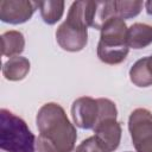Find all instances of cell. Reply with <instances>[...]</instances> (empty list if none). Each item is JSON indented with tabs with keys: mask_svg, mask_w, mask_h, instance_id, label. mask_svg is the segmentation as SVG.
Masks as SVG:
<instances>
[{
	"mask_svg": "<svg viewBox=\"0 0 152 152\" xmlns=\"http://www.w3.org/2000/svg\"><path fill=\"white\" fill-rule=\"evenodd\" d=\"M39 135L37 152H71L75 150L77 132L63 107L56 102L43 104L36 116Z\"/></svg>",
	"mask_w": 152,
	"mask_h": 152,
	"instance_id": "6da1fadb",
	"label": "cell"
},
{
	"mask_svg": "<svg viewBox=\"0 0 152 152\" xmlns=\"http://www.w3.org/2000/svg\"><path fill=\"white\" fill-rule=\"evenodd\" d=\"M90 1H74L68 11L66 19L56 30L58 45L69 52H77L88 43Z\"/></svg>",
	"mask_w": 152,
	"mask_h": 152,
	"instance_id": "7a4b0ae2",
	"label": "cell"
},
{
	"mask_svg": "<svg viewBox=\"0 0 152 152\" xmlns=\"http://www.w3.org/2000/svg\"><path fill=\"white\" fill-rule=\"evenodd\" d=\"M127 25L124 19L113 17L102 26L97 44V57L106 64H120L128 55Z\"/></svg>",
	"mask_w": 152,
	"mask_h": 152,
	"instance_id": "3957f363",
	"label": "cell"
},
{
	"mask_svg": "<svg viewBox=\"0 0 152 152\" xmlns=\"http://www.w3.org/2000/svg\"><path fill=\"white\" fill-rule=\"evenodd\" d=\"M0 147L5 152H36V137L14 113L0 110Z\"/></svg>",
	"mask_w": 152,
	"mask_h": 152,
	"instance_id": "277c9868",
	"label": "cell"
},
{
	"mask_svg": "<svg viewBox=\"0 0 152 152\" xmlns=\"http://www.w3.org/2000/svg\"><path fill=\"white\" fill-rule=\"evenodd\" d=\"M71 116L77 127L82 129H94V127L104 119H116L118 109L115 103L109 99L82 96L72 102Z\"/></svg>",
	"mask_w": 152,
	"mask_h": 152,
	"instance_id": "5b68a950",
	"label": "cell"
},
{
	"mask_svg": "<svg viewBox=\"0 0 152 152\" xmlns=\"http://www.w3.org/2000/svg\"><path fill=\"white\" fill-rule=\"evenodd\" d=\"M128 131L135 152H152V113L148 109L137 108L131 113Z\"/></svg>",
	"mask_w": 152,
	"mask_h": 152,
	"instance_id": "8992f818",
	"label": "cell"
},
{
	"mask_svg": "<svg viewBox=\"0 0 152 152\" xmlns=\"http://www.w3.org/2000/svg\"><path fill=\"white\" fill-rule=\"evenodd\" d=\"M38 2L30 0H2L0 1V19L4 23L18 25L31 19Z\"/></svg>",
	"mask_w": 152,
	"mask_h": 152,
	"instance_id": "52a82bcc",
	"label": "cell"
},
{
	"mask_svg": "<svg viewBox=\"0 0 152 152\" xmlns=\"http://www.w3.org/2000/svg\"><path fill=\"white\" fill-rule=\"evenodd\" d=\"M93 131L95 133L94 137L108 152H113L119 147L122 129L120 122H118L116 119H104L99 122Z\"/></svg>",
	"mask_w": 152,
	"mask_h": 152,
	"instance_id": "ba28073f",
	"label": "cell"
},
{
	"mask_svg": "<svg viewBox=\"0 0 152 152\" xmlns=\"http://www.w3.org/2000/svg\"><path fill=\"white\" fill-rule=\"evenodd\" d=\"M118 17L114 1H90L89 10V26L101 30L106 21L110 18Z\"/></svg>",
	"mask_w": 152,
	"mask_h": 152,
	"instance_id": "9c48e42d",
	"label": "cell"
},
{
	"mask_svg": "<svg viewBox=\"0 0 152 152\" xmlns=\"http://www.w3.org/2000/svg\"><path fill=\"white\" fill-rule=\"evenodd\" d=\"M128 48L140 50L152 44V25L145 23H135L127 30Z\"/></svg>",
	"mask_w": 152,
	"mask_h": 152,
	"instance_id": "30bf717a",
	"label": "cell"
},
{
	"mask_svg": "<svg viewBox=\"0 0 152 152\" xmlns=\"http://www.w3.org/2000/svg\"><path fill=\"white\" fill-rule=\"evenodd\" d=\"M30 61L26 57H11L2 65V75L8 81H21L30 71Z\"/></svg>",
	"mask_w": 152,
	"mask_h": 152,
	"instance_id": "8fae6325",
	"label": "cell"
},
{
	"mask_svg": "<svg viewBox=\"0 0 152 152\" xmlns=\"http://www.w3.org/2000/svg\"><path fill=\"white\" fill-rule=\"evenodd\" d=\"M25 49L24 34L19 31H6L1 34V51L6 57L19 56Z\"/></svg>",
	"mask_w": 152,
	"mask_h": 152,
	"instance_id": "7c38bea8",
	"label": "cell"
},
{
	"mask_svg": "<svg viewBox=\"0 0 152 152\" xmlns=\"http://www.w3.org/2000/svg\"><path fill=\"white\" fill-rule=\"evenodd\" d=\"M64 1L62 0H46L38 1L42 19L48 25H53L59 21L64 13Z\"/></svg>",
	"mask_w": 152,
	"mask_h": 152,
	"instance_id": "4fadbf2b",
	"label": "cell"
},
{
	"mask_svg": "<svg viewBox=\"0 0 152 152\" xmlns=\"http://www.w3.org/2000/svg\"><path fill=\"white\" fill-rule=\"evenodd\" d=\"M129 80L134 86L139 88L152 86V72L147 66V57L138 59L132 65L129 69Z\"/></svg>",
	"mask_w": 152,
	"mask_h": 152,
	"instance_id": "5bb4252c",
	"label": "cell"
},
{
	"mask_svg": "<svg viewBox=\"0 0 152 152\" xmlns=\"http://www.w3.org/2000/svg\"><path fill=\"white\" fill-rule=\"evenodd\" d=\"M145 4L140 0H115L116 15L121 19H131L137 17Z\"/></svg>",
	"mask_w": 152,
	"mask_h": 152,
	"instance_id": "9a60e30c",
	"label": "cell"
},
{
	"mask_svg": "<svg viewBox=\"0 0 152 152\" xmlns=\"http://www.w3.org/2000/svg\"><path fill=\"white\" fill-rule=\"evenodd\" d=\"M75 152H108L100 142L99 140L93 135L87 139H84L76 148Z\"/></svg>",
	"mask_w": 152,
	"mask_h": 152,
	"instance_id": "2e32d148",
	"label": "cell"
},
{
	"mask_svg": "<svg viewBox=\"0 0 152 152\" xmlns=\"http://www.w3.org/2000/svg\"><path fill=\"white\" fill-rule=\"evenodd\" d=\"M145 8H146L147 14L152 15V0H147V1L145 2Z\"/></svg>",
	"mask_w": 152,
	"mask_h": 152,
	"instance_id": "e0dca14e",
	"label": "cell"
},
{
	"mask_svg": "<svg viewBox=\"0 0 152 152\" xmlns=\"http://www.w3.org/2000/svg\"><path fill=\"white\" fill-rule=\"evenodd\" d=\"M147 66H148V69L152 72V56H148L147 57Z\"/></svg>",
	"mask_w": 152,
	"mask_h": 152,
	"instance_id": "ac0fdd59",
	"label": "cell"
},
{
	"mask_svg": "<svg viewBox=\"0 0 152 152\" xmlns=\"http://www.w3.org/2000/svg\"><path fill=\"white\" fill-rule=\"evenodd\" d=\"M71 152H75V150H74V151H71Z\"/></svg>",
	"mask_w": 152,
	"mask_h": 152,
	"instance_id": "d6986e66",
	"label": "cell"
},
{
	"mask_svg": "<svg viewBox=\"0 0 152 152\" xmlns=\"http://www.w3.org/2000/svg\"><path fill=\"white\" fill-rule=\"evenodd\" d=\"M126 152H131V151H126Z\"/></svg>",
	"mask_w": 152,
	"mask_h": 152,
	"instance_id": "ffe728a7",
	"label": "cell"
}]
</instances>
